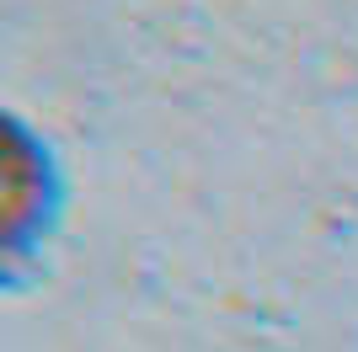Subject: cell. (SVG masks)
I'll use <instances>...</instances> for the list:
<instances>
[{
  "mask_svg": "<svg viewBox=\"0 0 358 352\" xmlns=\"http://www.w3.org/2000/svg\"><path fill=\"white\" fill-rule=\"evenodd\" d=\"M6 198H0V224H6V256H22L27 246H38L59 214V171L54 155L38 133L22 123L16 112H6Z\"/></svg>",
  "mask_w": 358,
  "mask_h": 352,
  "instance_id": "1",
  "label": "cell"
}]
</instances>
